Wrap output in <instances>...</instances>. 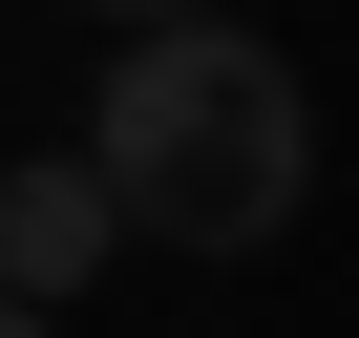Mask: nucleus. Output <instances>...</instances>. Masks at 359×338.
Returning a JSON list of instances; mask_svg holds the SVG:
<instances>
[{
  "mask_svg": "<svg viewBox=\"0 0 359 338\" xmlns=\"http://www.w3.org/2000/svg\"><path fill=\"white\" fill-rule=\"evenodd\" d=\"M85 148H106V191H127L148 254H275L296 191H317V106H296V64L254 22H127Z\"/></svg>",
  "mask_w": 359,
  "mask_h": 338,
  "instance_id": "obj_1",
  "label": "nucleus"
},
{
  "mask_svg": "<svg viewBox=\"0 0 359 338\" xmlns=\"http://www.w3.org/2000/svg\"><path fill=\"white\" fill-rule=\"evenodd\" d=\"M106 233H127V191H106V148H64V169H0V296H85L106 275Z\"/></svg>",
  "mask_w": 359,
  "mask_h": 338,
  "instance_id": "obj_2",
  "label": "nucleus"
},
{
  "mask_svg": "<svg viewBox=\"0 0 359 338\" xmlns=\"http://www.w3.org/2000/svg\"><path fill=\"white\" fill-rule=\"evenodd\" d=\"M0 338H64V317H43V296H0Z\"/></svg>",
  "mask_w": 359,
  "mask_h": 338,
  "instance_id": "obj_3",
  "label": "nucleus"
},
{
  "mask_svg": "<svg viewBox=\"0 0 359 338\" xmlns=\"http://www.w3.org/2000/svg\"><path fill=\"white\" fill-rule=\"evenodd\" d=\"M127 22H212V0H127Z\"/></svg>",
  "mask_w": 359,
  "mask_h": 338,
  "instance_id": "obj_4",
  "label": "nucleus"
}]
</instances>
